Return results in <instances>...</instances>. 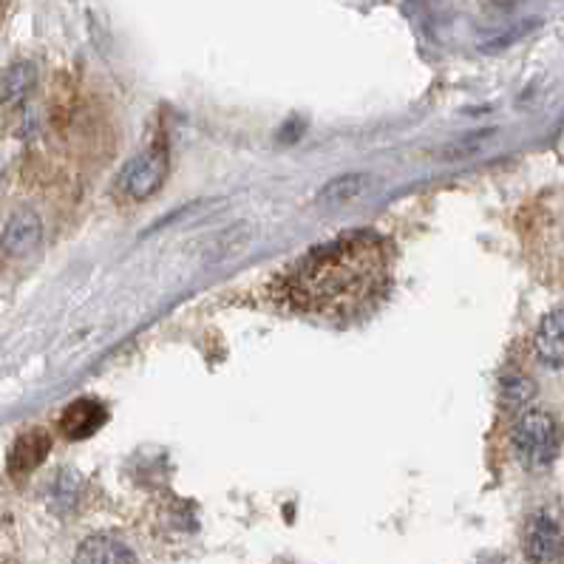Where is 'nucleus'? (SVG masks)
<instances>
[{"mask_svg": "<svg viewBox=\"0 0 564 564\" xmlns=\"http://www.w3.org/2000/svg\"><path fill=\"white\" fill-rule=\"evenodd\" d=\"M383 270V241L375 232H352L310 250L290 272L286 290L290 299L306 310L346 313L378 290Z\"/></svg>", "mask_w": 564, "mask_h": 564, "instance_id": "nucleus-1", "label": "nucleus"}, {"mask_svg": "<svg viewBox=\"0 0 564 564\" xmlns=\"http://www.w3.org/2000/svg\"><path fill=\"white\" fill-rule=\"evenodd\" d=\"M511 445L528 471L551 468L562 452V432H558L556 417L544 409H524L522 414H517V423L511 429Z\"/></svg>", "mask_w": 564, "mask_h": 564, "instance_id": "nucleus-2", "label": "nucleus"}, {"mask_svg": "<svg viewBox=\"0 0 564 564\" xmlns=\"http://www.w3.org/2000/svg\"><path fill=\"white\" fill-rule=\"evenodd\" d=\"M167 167H171L167 148L162 142H153L151 148L140 151L122 165L120 176H117V191L131 202L151 199L153 193L165 185Z\"/></svg>", "mask_w": 564, "mask_h": 564, "instance_id": "nucleus-3", "label": "nucleus"}, {"mask_svg": "<svg viewBox=\"0 0 564 564\" xmlns=\"http://www.w3.org/2000/svg\"><path fill=\"white\" fill-rule=\"evenodd\" d=\"M522 551L531 564H556L564 558V524L551 511H536L524 522Z\"/></svg>", "mask_w": 564, "mask_h": 564, "instance_id": "nucleus-4", "label": "nucleus"}, {"mask_svg": "<svg viewBox=\"0 0 564 564\" xmlns=\"http://www.w3.org/2000/svg\"><path fill=\"white\" fill-rule=\"evenodd\" d=\"M43 241V219L29 207H21L18 213H12L3 227V236H0V250L7 256H29L32 250H37V245Z\"/></svg>", "mask_w": 564, "mask_h": 564, "instance_id": "nucleus-5", "label": "nucleus"}, {"mask_svg": "<svg viewBox=\"0 0 564 564\" xmlns=\"http://www.w3.org/2000/svg\"><path fill=\"white\" fill-rule=\"evenodd\" d=\"M48 452H52V437H48L46 429H29L14 440L12 452H9V474L26 477L37 465H43Z\"/></svg>", "mask_w": 564, "mask_h": 564, "instance_id": "nucleus-6", "label": "nucleus"}, {"mask_svg": "<svg viewBox=\"0 0 564 564\" xmlns=\"http://www.w3.org/2000/svg\"><path fill=\"white\" fill-rule=\"evenodd\" d=\"M74 564H137V556L122 539L111 533H94L80 542Z\"/></svg>", "mask_w": 564, "mask_h": 564, "instance_id": "nucleus-7", "label": "nucleus"}, {"mask_svg": "<svg viewBox=\"0 0 564 564\" xmlns=\"http://www.w3.org/2000/svg\"><path fill=\"white\" fill-rule=\"evenodd\" d=\"M533 352L551 369H564V310L544 315L533 335Z\"/></svg>", "mask_w": 564, "mask_h": 564, "instance_id": "nucleus-8", "label": "nucleus"}, {"mask_svg": "<svg viewBox=\"0 0 564 564\" xmlns=\"http://www.w3.org/2000/svg\"><path fill=\"white\" fill-rule=\"evenodd\" d=\"M106 417L108 414L102 409V403H97L91 398H80L74 400L66 412H63L61 429L68 440H86L100 432L102 425H106Z\"/></svg>", "mask_w": 564, "mask_h": 564, "instance_id": "nucleus-9", "label": "nucleus"}, {"mask_svg": "<svg viewBox=\"0 0 564 564\" xmlns=\"http://www.w3.org/2000/svg\"><path fill=\"white\" fill-rule=\"evenodd\" d=\"M369 191V176L366 173H344L326 182L318 193V205L324 207H344Z\"/></svg>", "mask_w": 564, "mask_h": 564, "instance_id": "nucleus-10", "label": "nucleus"}, {"mask_svg": "<svg viewBox=\"0 0 564 564\" xmlns=\"http://www.w3.org/2000/svg\"><path fill=\"white\" fill-rule=\"evenodd\" d=\"M34 80H37V74H34L32 63H14L12 68H7L0 77V108L21 102L32 91Z\"/></svg>", "mask_w": 564, "mask_h": 564, "instance_id": "nucleus-11", "label": "nucleus"}, {"mask_svg": "<svg viewBox=\"0 0 564 564\" xmlns=\"http://www.w3.org/2000/svg\"><path fill=\"white\" fill-rule=\"evenodd\" d=\"M536 398V383L528 375H508L502 380V403L511 414H522L531 409V400Z\"/></svg>", "mask_w": 564, "mask_h": 564, "instance_id": "nucleus-12", "label": "nucleus"}, {"mask_svg": "<svg viewBox=\"0 0 564 564\" xmlns=\"http://www.w3.org/2000/svg\"><path fill=\"white\" fill-rule=\"evenodd\" d=\"M80 491H83V482L77 474H61L57 477V482H54L52 488V497H48V505H52L54 511L57 513H68L77 508V502H80Z\"/></svg>", "mask_w": 564, "mask_h": 564, "instance_id": "nucleus-13", "label": "nucleus"}, {"mask_svg": "<svg viewBox=\"0 0 564 564\" xmlns=\"http://www.w3.org/2000/svg\"><path fill=\"white\" fill-rule=\"evenodd\" d=\"M477 564H513V562H511V558L497 556V553H494V556H482Z\"/></svg>", "mask_w": 564, "mask_h": 564, "instance_id": "nucleus-14", "label": "nucleus"}, {"mask_svg": "<svg viewBox=\"0 0 564 564\" xmlns=\"http://www.w3.org/2000/svg\"><path fill=\"white\" fill-rule=\"evenodd\" d=\"M494 3H513V0H494Z\"/></svg>", "mask_w": 564, "mask_h": 564, "instance_id": "nucleus-15", "label": "nucleus"}]
</instances>
